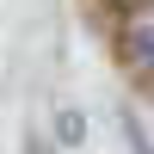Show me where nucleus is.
I'll return each mask as SVG.
<instances>
[{
	"label": "nucleus",
	"mask_w": 154,
	"mask_h": 154,
	"mask_svg": "<svg viewBox=\"0 0 154 154\" xmlns=\"http://www.w3.org/2000/svg\"><path fill=\"white\" fill-rule=\"evenodd\" d=\"M117 130L130 136V154H154V142H148V130H142V117H136V111H117Z\"/></svg>",
	"instance_id": "nucleus-3"
},
{
	"label": "nucleus",
	"mask_w": 154,
	"mask_h": 154,
	"mask_svg": "<svg viewBox=\"0 0 154 154\" xmlns=\"http://www.w3.org/2000/svg\"><path fill=\"white\" fill-rule=\"evenodd\" d=\"M56 142L62 148H86V111L80 105H56Z\"/></svg>",
	"instance_id": "nucleus-2"
},
{
	"label": "nucleus",
	"mask_w": 154,
	"mask_h": 154,
	"mask_svg": "<svg viewBox=\"0 0 154 154\" xmlns=\"http://www.w3.org/2000/svg\"><path fill=\"white\" fill-rule=\"evenodd\" d=\"M123 56H130L136 74H148V80H154V0L130 6V19H123Z\"/></svg>",
	"instance_id": "nucleus-1"
},
{
	"label": "nucleus",
	"mask_w": 154,
	"mask_h": 154,
	"mask_svg": "<svg viewBox=\"0 0 154 154\" xmlns=\"http://www.w3.org/2000/svg\"><path fill=\"white\" fill-rule=\"evenodd\" d=\"M117 6H142V0H117Z\"/></svg>",
	"instance_id": "nucleus-4"
}]
</instances>
